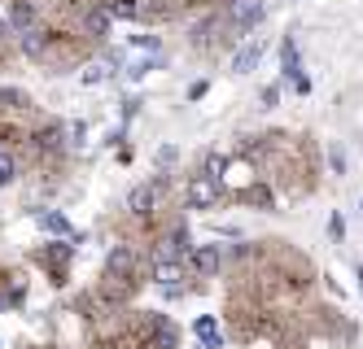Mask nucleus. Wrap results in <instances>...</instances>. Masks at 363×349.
Wrapping results in <instances>:
<instances>
[{
  "mask_svg": "<svg viewBox=\"0 0 363 349\" xmlns=\"http://www.w3.org/2000/svg\"><path fill=\"white\" fill-rule=\"evenodd\" d=\"M245 166H254L272 188L289 197H311L320 188V149L311 136H289V131H272V136H250Z\"/></svg>",
  "mask_w": 363,
  "mask_h": 349,
  "instance_id": "nucleus-1",
  "label": "nucleus"
},
{
  "mask_svg": "<svg viewBox=\"0 0 363 349\" xmlns=\"http://www.w3.org/2000/svg\"><path fill=\"white\" fill-rule=\"evenodd\" d=\"M193 271L197 275H215L219 271V249H197L193 253Z\"/></svg>",
  "mask_w": 363,
  "mask_h": 349,
  "instance_id": "nucleus-4",
  "label": "nucleus"
},
{
  "mask_svg": "<svg viewBox=\"0 0 363 349\" xmlns=\"http://www.w3.org/2000/svg\"><path fill=\"white\" fill-rule=\"evenodd\" d=\"M145 280H149L145 253L132 249V245H118V249L110 253V262H106V271H101V280H96L92 292H96L106 306H132V297L145 288Z\"/></svg>",
  "mask_w": 363,
  "mask_h": 349,
  "instance_id": "nucleus-2",
  "label": "nucleus"
},
{
  "mask_svg": "<svg viewBox=\"0 0 363 349\" xmlns=\"http://www.w3.org/2000/svg\"><path fill=\"white\" fill-rule=\"evenodd\" d=\"M31 349H40V345H31Z\"/></svg>",
  "mask_w": 363,
  "mask_h": 349,
  "instance_id": "nucleus-8",
  "label": "nucleus"
},
{
  "mask_svg": "<svg viewBox=\"0 0 363 349\" xmlns=\"http://www.w3.org/2000/svg\"><path fill=\"white\" fill-rule=\"evenodd\" d=\"M13 52H18V44H13V31L5 22H0V70H5L9 62H13Z\"/></svg>",
  "mask_w": 363,
  "mask_h": 349,
  "instance_id": "nucleus-5",
  "label": "nucleus"
},
{
  "mask_svg": "<svg viewBox=\"0 0 363 349\" xmlns=\"http://www.w3.org/2000/svg\"><path fill=\"white\" fill-rule=\"evenodd\" d=\"M197 336H206V345H219V336H215V324H211V319H197Z\"/></svg>",
  "mask_w": 363,
  "mask_h": 349,
  "instance_id": "nucleus-7",
  "label": "nucleus"
},
{
  "mask_svg": "<svg viewBox=\"0 0 363 349\" xmlns=\"http://www.w3.org/2000/svg\"><path fill=\"white\" fill-rule=\"evenodd\" d=\"M35 262L48 271V280H53V284H66V275H70V249H66V245L35 249Z\"/></svg>",
  "mask_w": 363,
  "mask_h": 349,
  "instance_id": "nucleus-3",
  "label": "nucleus"
},
{
  "mask_svg": "<svg viewBox=\"0 0 363 349\" xmlns=\"http://www.w3.org/2000/svg\"><path fill=\"white\" fill-rule=\"evenodd\" d=\"M22 171V162H18V153H9V149H0V183H9L13 175Z\"/></svg>",
  "mask_w": 363,
  "mask_h": 349,
  "instance_id": "nucleus-6",
  "label": "nucleus"
}]
</instances>
